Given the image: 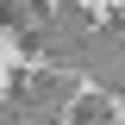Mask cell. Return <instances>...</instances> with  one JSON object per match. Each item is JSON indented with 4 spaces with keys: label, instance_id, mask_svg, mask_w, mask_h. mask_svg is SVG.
Wrapping results in <instances>:
<instances>
[{
    "label": "cell",
    "instance_id": "1",
    "mask_svg": "<svg viewBox=\"0 0 125 125\" xmlns=\"http://www.w3.org/2000/svg\"><path fill=\"white\" fill-rule=\"evenodd\" d=\"M69 106V81L62 75H19L13 81V100H6V113H13L19 125H56V113Z\"/></svg>",
    "mask_w": 125,
    "mask_h": 125
},
{
    "label": "cell",
    "instance_id": "2",
    "mask_svg": "<svg viewBox=\"0 0 125 125\" xmlns=\"http://www.w3.org/2000/svg\"><path fill=\"white\" fill-rule=\"evenodd\" d=\"M113 113H106V94H81L75 100V125H106Z\"/></svg>",
    "mask_w": 125,
    "mask_h": 125
},
{
    "label": "cell",
    "instance_id": "3",
    "mask_svg": "<svg viewBox=\"0 0 125 125\" xmlns=\"http://www.w3.org/2000/svg\"><path fill=\"white\" fill-rule=\"evenodd\" d=\"M31 19H44V6H19V0H6V6H0V25H19V31H31Z\"/></svg>",
    "mask_w": 125,
    "mask_h": 125
},
{
    "label": "cell",
    "instance_id": "4",
    "mask_svg": "<svg viewBox=\"0 0 125 125\" xmlns=\"http://www.w3.org/2000/svg\"><path fill=\"white\" fill-rule=\"evenodd\" d=\"M106 125H113V119H106Z\"/></svg>",
    "mask_w": 125,
    "mask_h": 125
}]
</instances>
